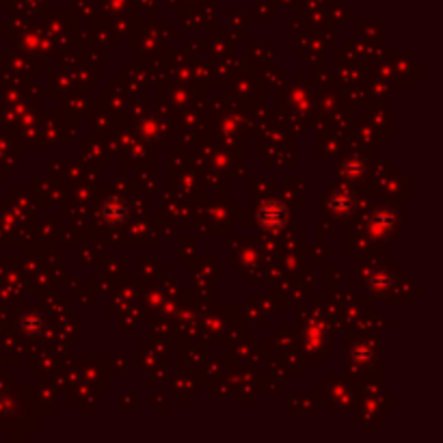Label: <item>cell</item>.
Here are the masks:
<instances>
[{"label":"cell","mask_w":443,"mask_h":443,"mask_svg":"<svg viewBox=\"0 0 443 443\" xmlns=\"http://www.w3.org/2000/svg\"><path fill=\"white\" fill-rule=\"evenodd\" d=\"M102 214L108 223H121L125 217V204L121 202V199H108V204L104 206Z\"/></svg>","instance_id":"7a4b0ae2"},{"label":"cell","mask_w":443,"mask_h":443,"mask_svg":"<svg viewBox=\"0 0 443 443\" xmlns=\"http://www.w3.org/2000/svg\"><path fill=\"white\" fill-rule=\"evenodd\" d=\"M257 221H260L262 227L266 230H281V227L288 223V210H285L279 202H264L260 208H257Z\"/></svg>","instance_id":"6da1fadb"}]
</instances>
